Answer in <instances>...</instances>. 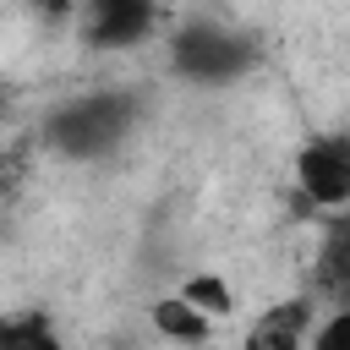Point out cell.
I'll list each match as a JSON object with an SVG mask.
<instances>
[{"mask_svg":"<svg viewBox=\"0 0 350 350\" xmlns=\"http://www.w3.org/2000/svg\"><path fill=\"white\" fill-rule=\"evenodd\" d=\"M312 350H350V312L345 306L312 328Z\"/></svg>","mask_w":350,"mask_h":350,"instance_id":"10","label":"cell"},{"mask_svg":"<svg viewBox=\"0 0 350 350\" xmlns=\"http://www.w3.org/2000/svg\"><path fill=\"white\" fill-rule=\"evenodd\" d=\"M131 115H137L131 93H88V98H71V104H60V109L49 115L44 137H49L60 153H71V159H88V153H104V148H115V142L131 131Z\"/></svg>","mask_w":350,"mask_h":350,"instance_id":"1","label":"cell"},{"mask_svg":"<svg viewBox=\"0 0 350 350\" xmlns=\"http://www.w3.org/2000/svg\"><path fill=\"white\" fill-rule=\"evenodd\" d=\"M295 186L312 208H350V131H323L295 153Z\"/></svg>","mask_w":350,"mask_h":350,"instance_id":"3","label":"cell"},{"mask_svg":"<svg viewBox=\"0 0 350 350\" xmlns=\"http://www.w3.org/2000/svg\"><path fill=\"white\" fill-rule=\"evenodd\" d=\"M0 350H66V339H60L49 312L27 306V312H5L0 317Z\"/></svg>","mask_w":350,"mask_h":350,"instance_id":"7","label":"cell"},{"mask_svg":"<svg viewBox=\"0 0 350 350\" xmlns=\"http://www.w3.org/2000/svg\"><path fill=\"white\" fill-rule=\"evenodd\" d=\"M180 301H186V306H197L202 317H224V312L235 306V290H230L219 273H191V279L180 284Z\"/></svg>","mask_w":350,"mask_h":350,"instance_id":"9","label":"cell"},{"mask_svg":"<svg viewBox=\"0 0 350 350\" xmlns=\"http://www.w3.org/2000/svg\"><path fill=\"white\" fill-rule=\"evenodd\" d=\"M312 334V301L306 295H290L279 306H268L246 334H241V350H301Z\"/></svg>","mask_w":350,"mask_h":350,"instance_id":"5","label":"cell"},{"mask_svg":"<svg viewBox=\"0 0 350 350\" xmlns=\"http://www.w3.org/2000/svg\"><path fill=\"white\" fill-rule=\"evenodd\" d=\"M317 279H323V290H334L339 306L350 312V213L328 219V230H323V252H317Z\"/></svg>","mask_w":350,"mask_h":350,"instance_id":"6","label":"cell"},{"mask_svg":"<svg viewBox=\"0 0 350 350\" xmlns=\"http://www.w3.org/2000/svg\"><path fill=\"white\" fill-rule=\"evenodd\" d=\"M153 328H159L164 339H175V345H202V339H208V317H202L197 306H186L180 295L153 301Z\"/></svg>","mask_w":350,"mask_h":350,"instance_id":"8","label":"cell"},{"mask_svg":"<svg viewBox=\"0 0 350 350\" xmlns=\"http://www.w3.org/2000/svg\"><path fill=\"white\" fill-rule=\"evenodd\" d=\"M170 60L191 82H230V77H241L252 66V44L241 33H224L219 22H191V27L175 33Z\"/></svg>","mask_w":350,"mask_h":350,"instance_id":"2","label":"cell"},{"mask_svg":"<svg viewBox=\"0 0 350 350\" xmlns=\"http://www.w3.org/2000/svg\"><path fill=\"white\" fill-rule=\"evenodd\" d=\"M153 22H159V11H153L148 0H93L82 27H88V38H93L98 49H126V44H137Z\"/></svg>","mask_w":350,"mask_h":350,"instance_id":"4","label":"cell"}]
</instances>
